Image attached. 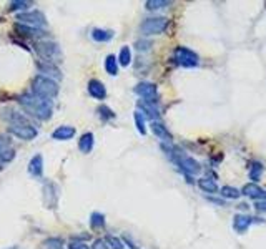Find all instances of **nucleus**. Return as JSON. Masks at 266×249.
Wrapping results in <instances>:
<instances>
[{
  "label": "nucleus",
  "mask_w": 266,
  "mask_h": 249,
  "mask_svg": "<svg viewBox=\"0 0 266 249\" xmlns=\"http://www.w3.org/2000/svg\"><path fill=\"white\" fill-rule=\"evenodd\" d=\"M18 105H20L28 115H32V117H35L39 120H44V122L50 120L52 115H54V103H52L50 100L40 98L33 93L20 95V97H18Z\"/></svg>",
  "instance_id": "1"
},
{
  "label": "nucleus",
  "mask_w": 266,
  "mask_h": 249,
  "mask_svg": "<svg viewBox=\"0 0 266 249\" xmlns=\"http://www.w3.org/2000/svg\"><path fill=\"white\" fill-rule=\"evenodd\" d=\"M59 83L54 78H49V76L44 75H37L32 81V93L37 95L40 98L45 100H54L59 95Z\"/></svg>",
  "instance_id": "2"
},
{
  "label": "nucleus",
  "mask_w": 266,
  "mask_h": 249,
  "mask_svg": "<svg viewBox=\"0 0 266 249\" xmlns=\"http://www.w3.org/2000/svg\"><path fill=\"white\" fill-rule=\"evenodd\" d=\"M33 50L37 52V55L40 57L44 62H49V63H57L62 59V52L60 47L55 44V42L50 40H40L33 44Z\"/></svg>",
  "instance_id": "3"
},
{
  "label": "nucleus",
  "mask_w": 266,
  "mask_h": 249,
  "mask_svg": "<svg viewBox=\"0 0 266 249\" xmlns=\"http://www.w3.org/2000/svg\"><path fill=\"white\" fill-rule=\"evenodd\" d=\"M168 27V18L165 17H150V18H145L140 25V32L143 33L145 37H150V35H160L163 33Z\"/></svg>",
  "instance_id": "4"
},
{
  "label": "nucleus",
  "mask_w": 266,
  "mask_h": 249,
  "mask_svg": "<svg viewBox=\"0 0 266 249\" xmlns=\"http://www.w3.org/2000/svg\"><path fill=\"white\" fill-rule=\"evenodd\" d=\"M173 60L183 68H195L200 63L198 55L193 50L187 49V47H177L173 52Z\"/></svg>",
  "instance_id": "5"
},
{
  "label": "nucleus",
  "mask_w": 266,
  "mask_h": 249,
  "mask_svg": "<svg viewBox=\"0 0 266 249\" xmlns=\"http://www.w3.org/2000/svg\"><path fill=\"white\" fill-rule=\"evenodd\" d=\"M8 133L17 138H20L23 141H30L33 138H37L39 131L33 126L32 123H15V124H8Z\"/></svg>",
  "instance_id": "6"
},
{
  "label": "nucleus",
  "mask_w": 266,
  "mask_h": 249,
  "mask_svg": "<svg viewBox=\"0 0 266 249\" xmlns=\"http://www.w3.org/2000/svg\"><path fill=\"white\" fill-rule=\"evenodd\" d=\"M17 20H18V23H22V25H28V27H33V28H40V27L47 25L45 15L40 10H30V12L17 13Z\"/></svg>",
  "instance_id": "7"
},
{
  "label": "nucleus",
  "mask_w": 266,
  "mask_h": 249,
  "mask_svg": "<svg viewBox=\"0 0 266 249\" xmlns=\"http://www.w3.org/2000/svg\"><path fill=\"white\" fill-rule=\"evenodd\" d=\"M135 93L146 100V102L156 103V98H158V88H156L155 83H150V81H140L135 87Z\"/></svg>",
  "instance_id": "8"
},
{
  "label": "nucleus",
  "mask_w": 266,
  "mask_h": 249,
  "mask_svg": "<svg viewBox=\"0 0 266 249\" xmlns=\"http://www.w3.org/2000/svg\"><path fill=\"white\" fill-rule=\"evenodd\" d=\"M15 158V150L8 136L0 135V163H8Z\"/></svg>",
  "instance_id": "9"
},
{
  "label": "nucleus",
  "mask_w": 266,
  "mask_h": 249,
  "mask_svg": "<svg viewBox=\"0 0 266 249\" xmlns=\"http://www.w3.org/2000/svg\"><path fill=\"white\" fill-rule=\"evenodd\" d=\"M261 219L258 218H253V216H248V214H236L235 218H233V228H235L236 233L243 234L246 229H248L253 223H258Z\"/></svg>",
  "instance_id": "10"
},
{
  "label": "nucleus",
  "mask_w": 266,
  "mask_h": 249,
  "mask_svg": "<svg viewBox=\"0 0 266 249\" xmlns=\"http://www.w3.org/2000/svg\"><path fill=\"white\" fill-rule=\"evenodd\" d=\"M138 110L141 115H145V117H148L151 122H158L160 118V110L156 107L155 102H146V100H140L138 103Z\"/></svg>",
  "instance_id": "11"
},
{
  "label": "nucleus",
  "mask_w": 266,
  "mask_h": 249,
  "mask_svg": "<svg viewBox=\"0 0 266 249\" xmlns=\"http://www.w3.org/2000/svg\"><path fill=\"white\" fill-rule=\"evenodd\" d=\"M241 194L246 196V198H251V199H256V201H265L266 199V189L260 188L256 183H248L243 186L241 189Z\"/></svg>",
  "instance_id": "12"
},
{
  "label": "nucleus",
  "mask_w": 266,
  "mask_h": 249,
  "mask_svg": "<svg viewBox=\"0 0 266 249\" xmlns=\"http://www.w3.org/2000/svg\"><path fill=\"white\" fill-rule=\"evenodd\" d=\"M88 93H90V97L95 98V100H105L107 98L105 85H103L100 80H95V78L88 81Z\"/></svg>",
  "instance_id": "13"
},
{
  "label": "nucleus",
  "mask_w": 266,
  "mask_h": 249,
  "mask_svg": "<svg viewBox=\"0 0 266 249\" xmlns=\"http://www.w3.org/2000/svg\"><path fill=\"white\" fill-rule=\"evenodd\" d=\"M15 30L18 32V35H23L27 38H42L44 35H47V32L42 30V28H33L28 25H22V23H17Z\"/></svg>",
  "instance_id": "14"
},
{
  "label": "nucleus",
  "mask_w": 266,
  "mask_h": 249,
  "mask_svg": "<svg viewBox=\"0 0 266 249\" xmlns=\"http://www.w3.org/2000/svg\"><path fill=\"white\" fill-rule=\"evenodd\" d=\"M37 68H39L40 71V75H44V76H54V78H62V73H60V70L57 68V65L55 63H49V62H37Z\"/></svg>",
  "instance_id": "15"
},
{
  "label": "nucleus",
  "mask_w": 266,
  "mask_h": 249,
  "mask_svg": "<svg viewBox=\"0 0 266 249\" xmlns=\"http://www.w3.org/2000/svg\"><path fill=\"white\" fill-rule=\"evenodd\" d=\"M150 128H151V131H153V135H155L156 138H160V140L168 141V143L173 140L172 133L168 131V128H166L161 122H151V123H150Z\"/></svg>",
  "instance_id": "16"
},
{
  "label": "nucleus",
  "mask_w": 266,
  "mask_h": 249,
  "mask_svg": "<svg viewBox=\"0 0 266 249\" xmlns=\"http://www.w3.org/2000/svg\"><path fill=\"white\" fill-rule=\"evenodd\" d=\"M73 136H75V128L73 126H68V124L59 126L54 133H52V138H54V140H59V141L70 140V138H73Z\"/></svg>",
  "instance_id": "17"
},
{
  "label": "nucleus",
  "mask_w": 266,
  "mask_h": 249,
  "mask_svg": "<svg viewBox=\"0 0 266 249\" xmlns=\"http://www.w3.org/2000/svg\"><path fill=\"white\" fill-rule=\"evenodd\" d=\"M28 173L40 178L42 173H44V158L42 155H35L28 163Z\"/></svg>",
  "instance_id": "18"
},
{
  "label": "nucleus",
  "mask_w": 266,
  "mask_h": 249,
  "mask_svg": "<svg viewBox=\"0 0 266 249\" xmlns=\"http://www.w3.org/2000/svg\"><path fill=\"white\" fill-rule=\"evenodd\" d=\"M93 145H95V136H93V133H90V131H88V133H85V135H82V138H80V141H78L80 151L85 153V155L92 153Z\"/></svg>",
  "instance_id": "19"
},
{
  "label": "nucleus",
  "mask_w": 266,
  "mask_h": 249,
  "mask_svg": "<svg viewBox=\"0 0 266 249\" xmlns=\"http://www.w3.org/2000/svg\"><path fill=\"white\" fill-rule=\"evenodd\" d=\"M92 38L95 42H110L113 38V32L112 30H103V28H93Z\"/></svg>",
  "instance_id": "20"
},
{
  "label": "nucleus",
  "mask_w": 266,
  "mask_h": 249,
  "mask_svg": "<svg viewBox=\"0 0 266 249\" xmlns=\"http://www.w3.org/2000/svg\"><path fill=\"white\" fill-rule=\"evenodd\" d=\"M198 186H200V189L205 191V193H216L218 191V185L210 178H200Z\"/></svg>",
  "instance_id": "21"
},
{
  "label": "nucleus",
  "mask_w": 266,
  "mask_h": 249,
  "mask_svg": "<svg viewBox=\"0 0 266 249\" xmlns=\"http://www.w3.org/2000/svg\"><path fill=\"white\" fill-rule=\"evenodd\" d=\"M105 70H107V73L112 76L118 75V59L115 55H108L105 59Z\"/></svg>",
  "instance_id": "22"
},
{
  "label": "nucleus",
  "mask_w": 266,
  "mask_h": 249,
  "mask_svg": "<svg viewBox=\"0 0 266 249\" xmlns=\"http://www.w3.org/2000/svg\"><path fill=\"white\" fill-rule=\"evenodd\" d=\"M263 163H260V161H253L251 163V166H250V178L253 180V183H256V181L260 180V176L261 173H263Z\"/></svg>",
  "instance_id": "23"
},
{
  "label": "nucleus",
  "mask_w": 266,
  "mask_h": 249,
  "mask_svg": "<svg viewBox=\"0 0 266 249\" xmlns=\"http://www.w3.org/2000/svg\"><path fill=\"white\" fill-rule=\"evenodd\" d=\"M90 226L93 229H102L105 228V216H103L102 213H92V216H90Z\"/></svg>",
  "instance_id": "24"
},
{
  "label": "nucleus",
  "mask_w": 266,
  "mask_h": 249,
  "mask_svg": "<svg viewBox=\"0 0 266 249\" xmlns=\"http://www.w3.org/2000/svg\"><path fill=\"white\" fill-rule=\"evenodd\" d=\"M220 194L223 196V198H228V199H238L241 196V191L233 188V186H223V188L220 189Z\"/></svg>",
  "instance_id": "25"
},
{
  "label": "nucleus",
  "mask_w": 266,
  "mask_h": 249,
  "mask_svg": "<svg viewBox=\"0 0 266 249\" xmlns=\"http://www.w3.org/2000/svg\"><path fill=\"white\" fill-rule=\"evenodd\" d=\"M132 62V52H130V47H122L120 50V55H118V63L122 66H128Z\"/></svg>",
  "instance_id": "26"
},
{
  "label": "nucleus",
  "mask_w": 266,
  "mask_h": 249,
  "mask_svg": "<svg viewBox=\"0 0 266 249\" xmlns=\"http://www.w3.org/2000/svg\"><path fill=\"white\" fill-rule=\"evenodd\" d=\"M170 3H172L170 0H148L145 5H146V8H148V10H158V8L168 7Z\"/></svg>",
  "instance_id": "27"
},
{
  "label": "nucleus",
  "mask_w": 266,
  "mask_h": 249,
  "mask_svg": "<svg viewBox=\"0 0 266 249\" xmlns=\"http://www.w3.org/2000/svg\"><path fill=\"white\" fill-rule=\"evenodd\" d=\"M98 115H100V118H102L103 122H108V120L115 118V113H113V110L108 108L107 105H100V107H98Z\"/></svg>",
  "instance_id": "28"
},
{
  "label": "nucleus",
  "mask_w": 266,
  "mask_h": 249,
  "mask_svg": "<svg viewBox=\"0 0 266 249\" xmlns=\"http://www.w3.org/2000/svg\"><path fill=\"white\" fill-rule=\"evenodd\" d=\"M133 118H135L136 130H138L140 135H146V128H145V117H143V115H141L140 112H135V115H133Z\"/></svg>",
  "instance_id": "29"
},
{
  "label": "nucleus",
  "mask_w": 266,
  "mask_h": 249,
  "mask_svg": "<svg viewBox=\"0 0 266 249\" xmlns=\"http://www.w3.org/2000/svg\"><path fill=\"white\" fill-rule=\"evenodd\" d=\"M32 5V2H27V0H17V2H12L8 10L10 12H17V10H27L28 7Z\"/></svg>",
  "instance_id": "30"
},
{
  "label": "nucleus",
  "mask_w": 266,
  "mask_h": 249,
  "mask_svg": "<svg viewBox=\"0 0 266 249\" xmlns=\"http://www.w3.org/2000/svg\"><path fill=\"white\" fill-rule=\"evenodd\" d=\"M107 243L110 244L112 249H123L125 248V244H123L122 239H118L115 236H107Z\"/></svg>",
  "instance_id": "31"
},
{
  "label": "nucleus",
  "mask_w": 266,
  "mask_h": 249,
  "mask_svg": "<svg viewBox=\"0 0 266 249\" xmlns=\"http://www.w3.org/2000/svg\"><path fill=\"white\" fill-rule=\"evenodd\" d=\"M92 249H112L110 244L107 243V239H97V241L93 243Z\"/></svg>",
  "instance_id": "32"
},
{
  "label": "nucleus",
  "mask_w": 266,
  "mask_h": 249,
  "mask_svg": "<svg viewBox=\"0 0 266 249\" xmlns=\"http://www.w3.org/2000/svg\"><path fill=\"white\" fill-rule=\"evenodd\" d=\"M136 47V50H140V52H145V50H150V47H151V42L150 40H138L135 44Z\"/></svg>",
  "instance_id": "33"
},
{
  "label": "nucleus",
  "mask_w": 266,
  "mask_h": 249,
  "mask_svg": "<svg viewBox=\"0 0 266 249\" xmlns=\"http://www.w3.org/2000/svg\"><path fill=\"white\" fill-rule=\"evenodd\" d=\"M68 249H88V246L85 243H78V241H73V243H70V246Z\"/></svg>",
  "instance_id": "34"
},
{
  "label": "nucleus",
  "mask_w": 266,
  "mask_h": 249,
  "mask_svg": "<svg viewBox=\"0 0 266 249\" xmlns=\"http://www.w3.org/2000/svg\"><path fill=\"white\" fill-rule=\"evenodd\" d=\"M255 209L258 213H266V199L265 201H258V203L255 204Z\"/></svg>",
  "instance_id": "35"
},
{
  "label": "nucleus",
  "mask_w": 266,
  "mask_h": 249,
  "mask_svg": "<svg viewBox=\"0 0 266 249\" xmlns=\"http://www.w3.org/2000/svg\"><path fill=\"white\" fill-rule=\"evenodd\" d=\"M47 244H55V246H49V249H65L62 248V239H50Z\"/></svg>",
  "instance_id": "36"
},
{
  "label": "nucleus",
  "mask_w": 266,
  "mask_h": 249,
  "mask_svg": "<svg viewBox=\"0 0 266 249\" xmlns=\"http://www.w3.org/2000/svg\"><path fill=\"white\" fill-rule=\"evenodd\" d=\"M123 241H125V243L128 244V246H130V248H132V249H136V244H135V243H133V241H132V239H130V238H128V236H125V238H123Z\"/></svg>",
  "instance_id": "37"
},
{
  "label": "nucleus",
  "mask_w": 266,
  "mask_h": 249,
  "mask_svg": "<svg viewBox=\"0 0 266 249\" xmlns=\"http://www.w3.org/2000/svg\"><path fill=\"white\" fill-rule=\"evenodd\" d=\"M8 249H18L17 246H12V248H8Z\"/></svg>",
  "instance_id": "38"
}]
</instances>
